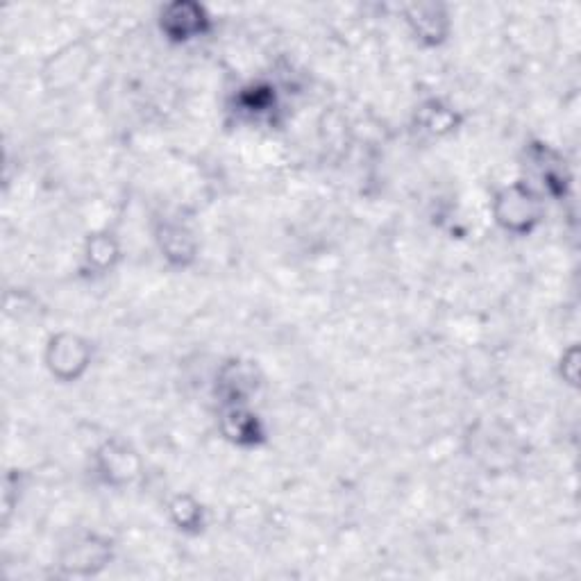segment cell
<instances>
[{
	"label": "cell",
	"instance_id": "6da1fadb",
	"mask_svg": "<svg viewBox=\"0 0 581 581\" xmlns=\"http://www.w3.org/2000/svg\"><path fill=\"white\" fill-rule=\"evenodd\" d=\"M495 221L513 234H529L541 221V198L527 184H511L495 196Z\"/></svg>",
	"mask_w": 581,
	"mask_h": 581
},
{
	"label": "cell",
	"instance_id": "7a4b0ae2",
	"mask_svg": "<svg viewBox=\"0 0 581 581\" xmlns=\"http://www.w3.org/2000/svg\"><path fill=\"white\" fill-rule=\"evenodd\" d=\"M46 364L57 380L73 382L89 368L91 348L78 334H57L48 343Z\"/></svg>",
	"mask_w": 581,
	"mask_h": 581
},
{
	"label": "cell",
	"instance_id": "3957f363",
	"mask_svg": "<svg viewBox=\"0 0 581 581\" xmlns=\"http://www.w3.org/2000/svg\"><path fill=\"white\" fill-rule=\"evenodd\" d=\"M89 66H91L89 48H84L82 44L66 46L44 69L46 87L53 89L55 94H62V91L75 87V84L87 75Z\"/></svg>",
	"mask_w": 581,
	"mask_h": 581
},
{
	"label": "cell",
	"instance_id": "277c9868",
	"mask_svg": "<svg viewBox=\"0 0 581 581\" xmlns=\"http://www.w3.org/2000/svg\"><path fill=\"white\" fill-rule=\"evenodd\" d=\"M112 559V543L107 538L87 536L62 557V570L73 577H89L103 570Z\"/></svg>",
	"mask_w": 581,
	"mask_h": 581
},
{
	"label": "cell",
	"instance_id": "5b68a950",
	"mask_svg": "<svg viewBox=\"0 0 581 581\" xmlns=\"http://www.w3.org/2000/svg\"><path fill=\"white\" fill-rule=\"evenodd\" d=\"M209 19L200 5L175 3L168 5L162 14V30L175 41H189L205 32Z\"/></svg>",
	"mask_w": 581,
	"mask_h": 581
},
{
	"label": "cell",
	"instance_id": "8992f818",
	"mask_svg": "<svg viewBox=\"0 0 581 581\" xmlns=\"http://www.w3.org/2000/svg\"><path fill=\"white\" fill-rule=\"evenodd\" d=\"M98 468L103 473L107 484H128L137 477L139 459L128 445L123 443H105L103 450L98 452Z\"/></svg>",
	"mask_w": 581,
	"mask_h": 581
},
{
	"label": "cell",
	"instance_id": "52a82bcc",
	"mask_svg": "<svg viewBox=\"0 0 581 581\" xmlns=\"http://www.w3.org/2000/svg\"><path fill=\"white\" fill-rule=\"evenodd\" d=\"M407 21L414 28V35L427 44H441L448 35V16L443 7L436 5H414L407 14Z\"/></svg>",
	"mask_w": 581,
	"mask_h": 581
},
{
	"label": "cell",
	"instance_id": "ba28073f",
	"mask_svg": "<svg viewBox=\"0 0 581 581\" xmlns=\"http://www.w3.org/2000/svg\"><path fill=\"white\" fill-rule=\"evenodd\" d=\"M255 384V368L234 361V364H227L223 368L221 380H218V391L223 393L230 407H237V404L248 402V395L255 391Z\"/></svg>",
	"mask_w": 581,
	"mask_h": 581
},
{
	"label": "cell",
	"instance_id": "9c48e42d",
	"mask_svg": "<svg viewBox=\"0 0 581 581\" xmlns=\"http://www.w3.org/2000/svg\"><path fill=\"white\" fill-rule=\"evenodd\" d=\"M223 434L237 445H257L261 436H264V429H261L255 414L243 409V404H237V407L225 411Z\"/></svg>",
	"mask_w": 581,
	"mask_h": 581
},
{
	"label": "cell",
	"instance_id": "30bf717a",
	"mask_svg": "<svg viewBox=\"0 0 581 581\" xmlns=\"http://www.w3.org/2000/svg\"><path fill=\"white\" fill-rule=\"evenodd\" d=\"M157 239L159 246H162L164 257L171 261V264L187 266L193 255H196V241H193L189 230H184L182 225L166 223L162 230H159Z\"/></svg>",
	"mask_w": 581,
	"mask_h": 581
},
{
	"label": "cell",
	"instance_id": "8fae6325",
	"mask_svg": "<svg viewBox=\"0 0 581 581\" xmlns=\"http://www.w3.org/2000/svg\"><path fill=\"white\" fill-rule=\"evenodd\" d=\"M420 116H423L420 121H423L425 130L434 134H445V132L457 130V114H454L450 107H443L441 103H436V100L420 107Z\"/></svg>",
	"mask_w": 581,
	"mask_h": 581
},
{
	"label": "cell",
	"instance_id": "7c38bea8",
	"mask_svg": "<svg viewBox=\"0 0 581 581\" xmlns=\"http://www.w3.org/2000/svg\"><path fill=\"white\" fill-rule=\"evenodd\" d=\"M171 516L175 525L184 529V532H189V529H202V507L196 500H191L189 495H178L173 500Z\"/></svg>",
	"mask_w": 581,
	"mask_h": 581
},
{
	"label": "cell",
	"instance_id": "4fadbf2b",
	"mask_svg": "<svg viewBox=\"0 0 581 581\" xmlns=\"http://www.w3.org/2000/svg\"><path fill=\"white\" fill-rule=\"evenodd\" d=\"M119 257V248H116V243L107 237V234H96V237L89 239V246H87V259L91 266L100 268V271H105V268L112 266V261Z\"/></svg>",
	"mask_w": 581,
	"mask_h": 581
}]
</instances>
